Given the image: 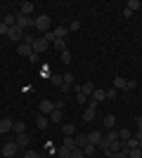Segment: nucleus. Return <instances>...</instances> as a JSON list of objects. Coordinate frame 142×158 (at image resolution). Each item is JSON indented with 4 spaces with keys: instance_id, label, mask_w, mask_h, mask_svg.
I'll list each match as a JSON object with an SVG mask.
<instances>
[{
    "instance_id": "nucleus-40",
    "label": "nucleus",
    "mask_w": 142,
    "mask_h": 158,
    "mask_svg": "<svg viewBox=\"0 0 142 158\" xmlns=\"http://www.w3.org/2000/svg\"><path fill=\"white\" fill-rule=\"evenodd\" d=\"M109 158H128V156H126V151H114L109 153Z\"/></svg>"
},
{
    "instance_id": "nucleus-27",
    "label": "nucleus",
    "mask_w": 142,
    "mask_h": 158,
    "mask_svg": "<svg viewBox=\"0 0 142 158\" xmlns=\"http://www.w3.org/2000/svg\"><path fill=\"white\" fill-rule=\"evenodd\" d=\"M57 156L59 158H71V149H67V146L62 144V149H57Z\"/></svg>"
},
{
    "instance_id": "nucleus-17",
    "label": "nucleus",
    "mask_w": 142,
    "mask_h": 158,
    "mask_svg": "<svg viewBox=\"0 0 142 158\" xmlns=\"http://www.w3.org/2000/svg\"><path fill=\"white\" fill-rule=\"evenodd\" d=\"M52 47H54V50H59V52H67V40H64V38H57L52 43Z\"/></svg>"
},
{
    "instance_id": "nucleus-3",
    "label": "nucleus",
    "mask_w": 142,
    "mask_h": 158,
    "mask_svg": "<svg viewBox=\"0 0 142 158\" xmlns=\"http://www.w3.org/2000/svg\"><path fill=\"white\" fill-rule=\"evenodd\" d=\"M52 111H54V102H50V99H43L41 106H38V113H43V116H50Z\"/></svg>"
},
{
    "instance_id": "nucleus-13",
    "label": "nucleus",
    "mask_w": 142,
    "mask_h": 158,
    "mask_svg": "<svg viewBox=\"0 0 142 158\" xmlns=\"http://www.w3.org/2000/svg\"><path fill=\"white\" fill-rule=\"evenodd\" d=\"M97 149H100V151H104V153L109 156V153H111V142H109L107 137H102V142L97 144Z\"/></svg>"
},
{
    "instance_id": "nucleus-32",
    "label": "nucleus",
    "mask_w": 142,
    "mask_h": 158,
    "mask_svg": "<svg viewBox=\"0 0 142 158\" xmlns=\"http://www.w3.org/2000/svg\"><path fill=\"white\" fill-rule=\"evenodd\" d=\"M64 146H67V149H71V151H74V149H78V146H76V139H74V137H67V139H64Z\"/></svg>"
},
{
    "instance_id": "nucleus-36",
    "label": "nucleus",
    "mask_w": 142,
    "mask_h": 158,
    "mask_svg": "<svg viewBox=\"0 0 142 158\" xmlns=\"http://www.w3.org/2000/svg\"><path fill=\"white\" fill-rule=\"evenodd\" d=\"M104 92H107V99H114L116 94H118V90H116V87H107Z\"/></svg>"
},
{
    "instance_id": "nucleus-14",
    "label": "nucleus",
    "mask_w": 142,
    "mask_h": 158,
    "mask_svg": "<svg viewBox=\"0 0 142 158\" xmlns=\"http://www.w3.org/2000/svg\"><path fill=\"white\" fill-rule=\"evenodd\" d=\"M10 130H12V120H10V118H2V120H0V135H7Z\"/></svg>"
},
{
    "instance_id": "nucleus-41",
    "label": "nucleus",
    "mask_w": 142,
    "mask_h": 158,
    "mask_svg": "<svg viewBox=\"0 0 142 158\" xmlns=\"http://www.w3.org/2000/svg\"><path fill=\"white\" fill-rule=\"evenodd\" d=\"M62 61H64V64L71 61V52H69V50H67V52H62Z\"/></svg>"
},
{
    "instance_id": "nucleus-39",
    "label": "nucleus",
    "mask_w": 142,
    "mask_h": 158,
    "mask_svg": "<svg viewBox=\"0 0 142 158\" xmlns=\"http://www.w3.org/2000/svg\"><path fill=\"white\" fill-rule=\"evenodd\" d=\"M24 158H43V156H41L38 151H31V149H28V151L24 153Z\"/></svg>"
},
{
    "instance_id": "nucleus-42",
    "label": "nucleus",
    "mask_w": 142,
    "mask_h": 158,
    "mask_svg": "<svg viewBox=\"0 0 142 158\" xmlns=\"http://www.w3.org/2000/svg\"><path fill=\"white\" fill-rule=\"evenodd\" d=\"M28 59H31V64H38V59H41V54H38V52H33L31 57H28Z\"/></svg>"
},
{
    "instance_id": "nucleus-23",
    "label": "nucleus",
    "mask_w": 142,
    "mask_h": 158,
    "mask_svg": "<svg viewBox=\"0 0 142 158\" xmlns=\"http://www.w3.org/2000/svg\"><path fill=\"white\" fill-rule=\"evenodd\" d=\"M126 83H128V80L121 78V76H116V78H114V87H116V90H126Z\"/></svg>"
},
{
    "instance_id": "nucleus-6",
    "label": "nucleus",
    "mask_w": 142,
    "mask_h": 158,
    "mask_svg": "<svg viewBox=\"0 0 142 158\" xmlns=\"http://www.w3.org/2000/svg\"><path fill=\"white\" fill-rule=\"evenodd\" d=\"M17 26L24 31V28L33 26V17H24V14H17Z\"/></svg>"
},
{
    "instance_id": "nucleus-1",
    "label": "nucleus",
    "mask_w": 142,
    "mask_h": 158,
    "mask_svg": "<svg viewBox=\"0 0 142 158\" xmlns=\"http://www.w3.org/2000/svg\"><path fill=\"white\" fill-rule=\"evenodd\" d=\"M33 28L47 33V31H50V17H47V14H38V17L33 19Z\"/></svg>"
},
{
    "instance_id": "nucleus-4",
    "label": "nucleus",
    "mask_w": 142,
    "mask_h": 158,
    "mask_svg": "<svg viewBox=\"0 0 142 158\" xmlns=\"http://www.w3.org/2000/svg\"><path fill=\"white\" fill-rule=\"evenodd\" d=\"M17 151H19V146H17V142H7V144L2 146V156H7V158L17 156Z\"/></svg>"
},
{
    "instance_id": "nucleus-43",
    "label": "nucleus",
    "mask_w": 142,
    "mask_h": 158,
    "mask_svg": "<svg viewBox=\"0 0 142 158\" xmlns=\"http://www.w3.org/2000/svg\"><path fill=\"white\" fill-rule=\"evenodd\" d=\"M76 102H81V104H83V102H88V97H85L83 92H78V94H76Z\"/></svg>"
},
{
    "instance_id": "nucleus-2",
    "label": "nucleus",
    "mask_w": 142,
    "mask_h": 158,
    "mask_svg": "<svg viewBox=\"0 0 142 158\" xmlns=\"http://www.w3.org/2000/svg\"><path fill=\"white\" fill-rule=\"evenodd\" d=\"M33 52H38V54H43V52H47V47H50V43H47L45 38H36L33 40Z\"/></svg>"
},
{
    "instance_id": "nucleus-38",
    "label": "nucleus",
    "mask_w": 142,
    "mask_h": 158,
    "mask_svg": "<svg viewBox=\"0 0 142 158\" xmlns=\"http://www.w3.org/2000/svg\"><path fill=\"white\" fill-rule=\"evenodd\" d=\"M71 158H85L83 149H74V151H71Z\"/></svg>"
},
{
    "instance_id": "nucleus-9",
    "label": "nucleus",
    "mask_w": 142,
    "mask_h": 158,
    "mask_svg": "<svg viewBox=\"0 0 142 158\" xmlns=\"http://www.w3.org/2000/svg\"><path fill=\"white\" fill-rule=\"evenodd\" d=\"M33 2H21L19 5V14H24V17H31V14H33Z\"/></svg>"
},
{
    "instance_id": "nucleus-30",
    "label": "nucleus",
    "mask_w": 142,
    "mask_h": 158,
    "mask_svg": "<svg viewBox=\"0 0 142 158\" xmlns=\"http://www.w3.org/2000/svg\"><path fill=\"white\" fill-rule=\"evenodd\" d=\"M126 10H130V12H135V10H140V0H128V5H126Z\"/></svg>"
},
{
    "instance_id": "nucleus-20",
    "label": "nucleus",
    "mask_w": 142,
    "mask_h": 158,
    "mask_svg": "<svg viewBox=\"0 0 142 158\" xmlns=\"http://www.w3.org/2000/svg\"><path fill=\"white\" fill-rule=\"evenodd\" d=\"M52 33H54V38H67L69 28L67 26H57V28H52Z\"/></svg>"
},
{
    "instance_id": "nucleus-10",
    "label": "nucleus",
    "mask_w": 142,
    "mask_h": 158,
    "mask_svg": "<svg viewBox=\"0 0 142 158\" xmlns=\"http://www.w3.org/2000/svg\"><path fill=\"white\" fill-rule=\"evenodd\" d=\"M17 52H19V57H31V54H33V47L24 43V45H19V47H17Z\"/></svg>"
},
{
    "instance_id": "nucleus-31",
    "label": "nucleus",
    "mask_w": 142,
    "mask_h": 158,
    "mask_svg": "<svg viewBox=\"0 0 142 158\" xmlns=\"http://www.w3.org/2000/svg\"><path fill=\"white\" fill-rule=\"evenodd\" d=\"M126 156H128V158H142V151H140V149H128Z\"/></svg>"
},
{
    "instance_id": "nucleus-37",
    "label": "nucleus",
    "mask_w": 142,
    "mask_h": 158,
    "mask_svg": "<svg viewBox=\"0 0 142 158\" xmlns=\"http://www.w3.org/2000/svg\"><path fill=\"white\" fill-rule=\"evenodd\" d=\"M43 38H45L47 43H54V40H57V38H54V33H52V28H50L47 33H43Z\"/></svg>"
},
{
    "instance_id": "nucleus-26",
    "label": "nucleus",
    "mask_w": 142,
    "mask_h": 158,
    "mask_svg": "<svg viewBox=\"0 0 142 158\" xmlns=\"http://www.w3.org/2000/svg\"><path fill=\"white\" fill-rule=\"evenodd\" d=\"M130 137H133V135H130V130H128V127H126V130H118V139H121L123 144H126V142H128Z\"/></svg>"
},
{
    "instance_id": "nucleus-18",
    "label": "nucleus",
    "mask_w": 142,
    "mask_h": 158,
    "mask_svg": "<svg viewBox=\"0 0 142 158\" xmlns=\"http://www.w3.org/2000/svg\"><path fill=\"white\" fill-rule=\"evenodd\" d=\"M2 24H5V26H17V14H5V19H2Z\"/></svg>"
},
{
    "instance_id": "nucleus-16",
    "label": "nucleus",
    "mask_w": 142,
    "mask_h": 158,
    "mask_svg": "<svg viewBox=\"0 0 142 158\" xmlns=\"http://www.w3.org/2000/svg\"><path fill=\"white\" fill-rule=\"evenodd\" d=\"M62 132H64L67 137H74L76 135V125L74 123H64V125H62Z\"/></svg>"
},
{
    "instance_id": "nucleus-35",
    "label": "nucleus",
    "mask_w": 142,
    "mask_h": 158,
    "mask_svg": "<svg viewBox=\"0 0 142 158\" xmlns=\"http://www.w3.org/2000/svg\"><path fill=\"white\" fill-rule=\"evenodd\" d=\"M104 137H107L109 142H116V139H118V130H109V135H104Z\"/></svg>"
},
{
    "instance_id": "nucleus-11",
    "label": "nucleus",
    "mask_w": 142,
    "mask_h": 158,
    "mask_svg": "<svg viewBox=\"0 0 142 158\" xmlns=\"http://www.w3.org/2000/svg\"><path fill=\"white\" fill-rule=\"evenodd\" d=\"M47 116H43V113H36V125H38V130H45L47 127Z\"/></svg>"
},
{
    "instance_id": "nucleus-25",
    "label": "nucleus",
    "mask_w": 142,
    "mask_h": 158,
    "mask_svg": "<svg viewBox=\"0 0 142 158\" xmlns=\"http://www.w3.org/2000/svg\"><path fill=\"white\" fill-rule=\"evenodd\" d=\"M83 153H85V156H90V158H93L95 153H97V146H95V144H85V146H83Z\"/></svg>"
},
{
    "instance_id": "nucleus-8",
    "label": "nucleus",
    "mask_w": 142,
    "mask_h": 158,
    "mask_svg": "<svg viewBox=\"0 0 142 158\" xmlns=\"http://www.w3.org/2000/svg\"><path fill=\"white\" fill-rule=\"evenodd\" d=\"M102 137H104V135H102V130H90V135H88V144H100L102 142Z\"/></svg>"
},
{
    "instance_id": "nucleus-15",
    "label": "nucleus",
    "mask_w": 142,
    "mask_h": 158,
    "mask_svg": "<svg viewBox=\"0 0 142 158\" xmlns=\"http://www.w3.org/2000/svg\"><path fill=\"white\" fill-rule=\"evenodd\" d=\"M12 130L17 135H21V132H26V123L24 120H12Z\"/></svg>"
},
{
    "instance_id": "nucleus-12",
    "label": "nucleus",
    "mask_w": 142,
    "mask_h": 158,
    "mask_svg": "<svg viewBox=\"0 0 142 158\" xmlns=\"http://www.w3.org/2000/svg\"><path fill=\"white\" fill-rule=\"evenodd\" d=\"M28 142H31V137H28L26 132H21V135H17V146H19V149L28 146Z\"/></svg>"
},
{
    "instance_id": "nucleus-24",
    "label": "nucleus",
    "mask_w": 142,
    "mask_h": 158,
    "mask_svg": "<svg viewBox=\"0 0 142 158\" xmlns=\"http://www.w3.org/2000/svg\"><path fill=\"white\" fill-rule=\"evenodd\" d=\"M81 92L85 94V97H93V92H95V85H93V83H85V85L81 87Z\"/></svg>"
},
{
    "instance_id": "nucleus-19",
    "label": "nucleus",
    "mask_w": 142,
    "mask_h": 158,
    "mask_svg": "<svg viewBox=\"0 0 142 158\" xmlns=\"http://www.w3.org/2000/svg\"><path fill=\"white\" fill-rule=\"evenodd\" d=\"M74 139H76V146H78V149H83V146L88 144V135H74Z\"/></svg>"
},
{
    "instance_id": "nucleus-28",
    "label": "nucleus",
    "mask_w": 142,
    "mask_h": 158,
    "mask_svg": "<svg viewBox=\"0 0 142 158\" xmlns=\"http://www.w3.org/2000/svg\"><path fill=\"white\" fill-rule=\"evenodd\" d=\"M93 118H95V106H88V109H85V113H83V120H88V123H90Z\"/></svg>"
},
{
    "instance_id": "nucleus-34",
    "label": "nucleus",
    "mask_w": 142,
    "mask_h": 158,
    "mask_svg": "<svg viewBox=\"0 0 142 158\" xmlns=\"http://www.w3.org/2000/svg\"><path fill=\"white\" fill-rule=\"evenodd\" d=\"M50 83H52V85H64V78H62V76H52V78H50Z\"/></svg>"
},
{
    "instance_id": "nucleus-22",
    "label": "nucleus",
    "mask_w": 142,
    "mask_h": 158,
    "mask_svg": "<svg viewBox=\"0 0 142 158\" xmlns=\"http://www.w3.org/2000/svg\"><path fill=\"white\" fill-rule=\"evenodd\" d=\"M102 123H104V127H107V130H111V127H114V123H116V118H114V116H111V113H107Z\"/></svg>"
},
{
    "instance_id": "nucleus-29",
    "label": "nucleus",
    "mask_w": 142,
    "mask_h": 158,
    "mask_svg": "<svg viewBox=\"0 0 142 158\" xmlns=\"http://www.w3.org/2000/svg\"><path fill=\"white\" fill-rule=\"evenodd\" d=\"M123 149H126V144H123L121 139H116V142H111V153H114V151H123Z\"/></svg>"
},
{
    "instance_id": "nucleus-33",
    "label": "nucleus",
    "mask_w": 142,
    "mask_h": 158,
    "mask_svg": "<svg viewBox=\"0 0 142 158\" xmlns=\"http://www.w3.org/2000/svg\"><path fill=\"white\" fill-rule=\"evenodd\" d=\"M62 78H64V85H74V73H71V71H67Z\"/></svg>"
},
{
    "instance_id": "nucleus-44",
    "label": "nucleus",
    "mask_w": 142,
    "mask_h": 158,
    "mask_svg": "<svg viewBox=\"0 0 142 158\" xmlns=\"http://www.w3.org/2000/svg\"><path fill=\"white\" fill-rule=\"evenodd\" d=\"M10 33V26H5V24H0V35H7Z\"/></svg>"
},
{
    "instance_id": "nucleus-46",
    "label": "nucleus",
    "mask_w": 142,
    "mask_h": 158,
    "mask_svg": "<svg viewBox=\"0 0 142 158\" xmlns=\"http://www.w3.org/2000/svg\"><path fill=\"white\" fill-rule=\"evenodd\" d=\"M137 149H140V151H142V137L137 139Z\"/></svg>"
},
{
    "instance_id": "nucleus-7",
    "label": "nucleus",
    "mask_w": 142,
    "mask_h": 158,
    "mask_svg": "<svg viewBox=\"0 0 142 158\" xmlns=\"http://www.w3.org/2000/svg\"><path fill=\"white\" fill-rule=\"evenodd\" d=\"M7 38L14 40V43H19V40H24V31H21L19 26H12V28H10V33H7Z\"/></svg>"
},
{
    "instance_id": "nucleus-45",
    "label": "nucleus",
    "mask_w": 142,
    "mask_h": 158,
    "mask_svg": "<svg viewBox=\"0 0 142 158\" xmlns=\"http://www.w3.org/2000/svg\"><path fill=\"white\" fill-rule=\"evenodd\" d=\"M78 28H81V24H78V21H74V24L69 26V31H78Z\"/></svg>"
},
{
    "instance_id": "nucleus-21",
    "label": "nucleus",
    "mask_w": 142,
    "mask_h": 158,
    "mask_svg": "<svg viewBox=\"0 0 142 158\" xmlns=\"http://www.w3.org/2000/svg\"><path fill=\"white\" fill-rule=\"evenodd\" d=\"M47 118L52 120V123H59V120H62V118H64V113H62V111H59V109H54V111H52V113H50V116H47Z\"/></svg>"
},
{
    "instance_id": "nucleus-5",
    "label": "nucleus",
    "mask_w": 142,
    "mask_h": 158,
    "mask_svg": "<svg viewBox=\"0 0 142 158\" xmlns=\"http://www.w3.org/2000/svg\"><path fill=\"white\" fill-rule=\"evenodd\" d=\"M104 99H107V92H104V90H100V87H95L93 99H90V106H97L100 102H104Z\"/></svg>"
}]
</instances>
